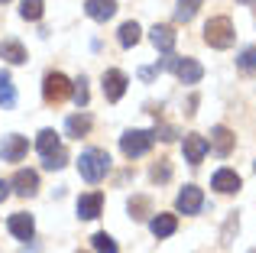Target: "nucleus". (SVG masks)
<instances>
[{
	"mask_svg": "<svg viewBox=\"0 0 256 253\" xmlns=\"http://www.w3.org/2000/svg\"><path fill=\"white\" fill-rule=\"evenodd\" d=\"M72 98H75L78 108H88V82H84V78L72 84Z\"/></svg>",
	"mask_w": 256,
	"mask_h": 253,
	"instance_id": "cd10ccee",
	"label": "nucleus"
},
{
	"mask_svg": "<svg viewBox=\"0 0 256 253\" xmlns=\"http://www.w3.org/2000/svg\"><path fill=\"white\" fill-rule=\"evenodd\" d=\"M84 13L98 23H107V20L117 13V0H88L84 4Z\"/></svg>",
	"mask_w": 256,
	"mask_h": 253,
	"instance_id": "ddd939ff",
	"label": "nucleus"
},
{
	"mask_svg": "<svg viewBox=\"0 0 256 253\" xmlns=\"http://www.w3.org/2000/svg\"><path fill=\"white\" fill-rule=\"evenodd\" d=\"M126 84H130V82H126L124 72H117V68L104 72V98H107L110 104H117L120 98L126 94Z\"/></svg>",
	"mask_w": 256,
	"mask_h": 253,
	"instance_id": "6e6552de",
	"label": "nucleus"
},
{
	"mask_svg": "<svg viewBox=\"0 0 256 253\" xmlns=\"http://www.w3.org/2000/svg\"><path fill=\"white\" fill-rule=\"evenodd\" d=\"M100 208H104V195L100 192H91V195L78 198V218L82 221H94L100 214Z\"/></svg>",
	"mask_w": 256,
	"mask_h": 253,
	"instance_id": "f8f14e48",
	"label": "nucleus"
},
{
	"mask_svg": "<svg viewBox=\"0 0 256 253\" xmlns=\"http://www.w3.org/2000/svg\"><path fill=\"white\" fill-rule=\"evenodd\" d=\"M208 150H211V146H208L204 136H198V133H188V136H185V162L198 166L201 159L208 156Z\"/></svg>",
	"mask_w": 256,
	"mask_h": 253,
	"instance_id": "9b49d317",
	"label": "nucleus"
},
{
	"mask_svg": "<svg viewBox=\"0 0 256 253\" xmlns=\"http://www.w3.org/2000/svg\"><path fill=\"white\" fill-rule=\"evenodd\" d=\"M42 6H46V0H23L20 16L30 20V23H36V20H42Z\"/></svg>",
	"mask_w": 256,
	"mask_h": 253,
	"instance_id": "b1692460",
	"label": "nucleus"
},
{
	"mask_svg": "<svg viewBox=\"0 0 256 253\" xmlns=\"http://www.w3.org/2000/svg\"><path fill=\"white\" fill-rule=\"evenodd\" d=\"M150 39H152V46H156L159 52H172L175 49V39H178V32L172 30V26H152V32H150Z\"/></svg>",
	"mask_w": 256,
	"mask_h": 253,
	"instance_id": "2eb2a0df",
	"label": "nucleus"
},
{
	"mask_svg": "<svg viewBox=\"0 0 256 253\" xmlns=\"http://www.w3.org/2000/svg\"><path fill=\"white\" fill-rule=\"evenodd\" d=\"M78 172H82L84 182L98 185L107 178V172H110V156H107L104 150H84L82 159H78Z\"/></svg>",
	"mask_w": 256,
	"mask_h": 253,
	"instance_id": "f257e3e1",
	"label": "nucleus"
},
{
	"mask_svg": "<svg viewBox=\"0 0 256 253\" xmlns=\"http://www.w3.org/2000/svg\"><path fill=\"white\" fill-rule=\"evenodd\" d=\"M152 133H156V140H166V143H169V140H175V130H172V126H156Z\"/></svg>",
	"mask_w": 256,
	"mask_h": 253,
	"instance_id": "7c9ffc66",
	"label": "nucleus"
},
{
	"mask_svg": "<svg viewBox=\"0 0 256 253\" xmlns=\"http://www.w3.org/2000/svg\"><path fill=\"white\" fill-rule=\"evenodd\" d=\"M150 176H152V182H169V178H172V166L162 159L159 166H152V172H150Z\"/></svg>",
	"mask_w": 256,
	"mask_h": 253,
	"instance_id": "c756f323",
	"label": "nucleus"
},
{
	"mask_svg": "<svg viewBox=\"0 0 256 253\" xmlns=\"http://www.w3.org/2000/svg\"><path fill=\"white\" fill-rule=\"evenodd\" d=\"M91 244H94V250H98V253H120L117 240H114L110 234H94V237H91Z\"/></svg>",
	"mask_w": 256,
	"mask_h": 253,
	"instance_id": "393cba45",
	"label": "nucleus"
},
{
	"mask_svg": "<svg viewBox=\"0 0 256 253\" xmlns=\"http://www.w3.org/2000/svg\"><path fill=\"white\" fill-rule=\"evenodd\" d=\"M42 159H46V162H42L46 169H62V166L68 162V152H65V146H58L56 152H49V156H42Z\"/></svg>",
	"mask_w": 256,
	"mask_h": 253,
	"instance_id": "a878e982",
	"label": "nucleus"
},
{
	"mask_svg": "<svg viewBox=\"0 0 256 253\" xmlns=\"http://www.w3.org/2000/svg\"><path fill=\"white\" fill-rule=\"evenodd\" d=\"M58 146H62V143H58V133H56V130H42V133L36 136V150H39V156H49V152H56Z\"/></svg>",
	"mask_w": 256,
	"mask_h": 253,
	"instance_id": "aec40b11",
	"label": "nucleus"
},
{
	"mask_svg": "<svg viewBox=\"0 0 256 253\" xmlns=\"http://www.w3.org/2000/svg\"><path fill=\"white\" fill-rule=\"evenodd\" d=\"M0 4H6V0H0Z\"/></svg>",
	"mask_w": 256,
	"mask_h": 253,
	"instance_id": "72a5a7b5",
	"label": "nucleus"
},
{
	"mask_svg": "<svg viewBox=\"0 0 256 253\" xmlns=\"http://www.w3.org/2000/svg\"><path fill=\"white\" fill-rule=\"evenodd\" d=\"M65 130H68V136L82 140V136H88V133H91V117H88V114L68 117V120H65Z\"/></svg>",
	"mask_w": 256,
	"mask_h": 253,
	"instance_id": "6ab92c4d",
	"label": "nucleus"
},
{
	"mask_svg": "<svg viewBox=\"0 0 256 253\" xmlns=\"http://www.w3.org/2000/svg\"><path fill=\"white\" fill-rule=\"evenodd\" d=\"M68 94H72V82L62 75V72H49L46 82H42V98L49 104H62Z\"/></svg>",
	"mask_w": 256,
	"mask_h": 253,
	"instance_id": "39448f33",
	"label": "nucleus"
},
{
	"mask_svg": "<svg viewBox=\"0 0 256 253\" xmlns=\"http://www.w3.org/2000/svg\"><path fill=\"white\" fill-rule=\"evenodd\" d=\"M237 65H240V72H256V49H244Z\"/></svg>",
	"mask_w": 256,
	"mask_h": 253,
	"instance_id": "c85d7f7f",
	"label": "nucleus"
},
{
	"mask_svg": "<svg viewBox=\"0 0 256 253\" xmlns=\"http://www.w3.org/2000/svg\"><path fill=\"white\" fill-rule=\"evenodd\" d=\"M234 39H237V32H234L230 16H214V20H208V26H204V42L211 46V49H230Z\"/></svg>",
	"mask_w": 256,
	"mask_h": 253,
	"instance_id": "f03ea898",
	"label": "nucleus"
},
{
	"mask_svg": "<svg viewBox=\"0 0 256 253\" xmlns=\"http://www.w3.org/2000/svg\"><path fill=\"white\" fill-rule=\"evenodd\" d=\"M10 234L16 237V240H32V234H36V224H32L30 214H13L10 218Z\"/></svg>",
	"mask_w": 256,
	"mask_h": 253,
	"instance_id": "dca6fc26",
	"label": "nucleus"
},
{
	"mask_svg": "<svg viewBox=\"0 0 256 253\" xmlns=\"http://www.w3.org/2000/svg\"><path fill=\"white\" fill-rule=\"evenodd\" d=\"M10 188H16L20 198H32L39 192V176H36V172H30V169H20L16 178L10 182Z\"/></svg>",
	"mask_w": 256,
	"mask_h": 253,
	"instance_id": "1a4fd4ad",
	"label": "nucleus"
},
{
	"mask_svg": "<svg viewBox=\"0 0 256 253\" xmlns=\"http://www.w3.org/2000/svg\"><path fill=\"white\" fill-rule=\"evenodd\" d=\"M6 198H10V182L0 178V202H6Z\"/></svg>",
	"mask_w": 256,
	"mask_h": 253,
	"instance_id": "2f4dec72",
	"label": "nucleus"
},
{
	"mask_svg": "<svg viewBox=\"0 0 256 253\" xmlns=\"http://www.w3.org/2000/svg\"><path fill=\"white\" fill-rule=\"evenodd\" d=\"M152 143H156V133L152 130H126L124 136H120V150H124L126 159L146 156V152L152 150Z\"/></svg>",
	"mask_w": 256,
	"mask_h": 253,
	"instance_id": "7ed1b4c3",
	"label": "nucleus"
},
{
	"mask_svg": "<svg viewBox=\"0 0 256 253\" xmlns=\"http://www.w3.org/2000/svg\"><path fill=\"white\" fill-rule=\"evenodd\" d=\"M211 185L220 192V195H234V192L244 188V182H240V176H237L234 169H220L218 176H214V182H211Z\"/></svg>",
	"mask_w": 256,
	"mask_h": 253,
	"instance_id": "4468645a",
	"label": "nucleus"
},
{
	"mask_svg": "<svg viewBox=\"0 0 256 253\" xmlns=\"http://www.w3.org/2000/svg\"><path fill=\"white\" fill-rule=\"evenodd\" d=\"M201 10V0H178V10H175V20L178 23H192Z\"/></svg>",
	"mask_w": 256,
	"mask_h": 253,
	"instance_id": "4be33fe9",
	"label": "nucleus"
},
{
	"mask_svg": "<svg viewBox=\"0 0 256 253\" xmlns=\"http://www.w3.org/2000/svg\"><path fill=\"white\" fill-rule=\"evenodd\" d=\"M201 204H204V195H201L198 185H185V188L178 192V198H175V208H178V214H198Z\"/></svg>",
	"mask_w": 256,
	"mask_h": 253,
	"instance_id": "423d86ee",
	"label": "nucleus"
},
{
	"mask_svg": "<svg viewBox=\"0 0 256 253\" xmlns=\"http://www.w3.org/2000/svg\"><path fill=\"white\" fill-rule=\"evenodd\" d=\"M234 143H237V136H234L227 126H214V130H211V140H208V146H211L218 156H230Z\"/></svg>",
	"mask_w": 256,
	"mask_h": 253,
	"instance_id": "9d476101",
	"label": "nucleus"
},
{
	"mask_svg": "<svg viewBox=\"0 0 256 253\" xmlns=\"http://www.w3.org/2000/svg\"><path fill=\"white\" fill-rule=\"evenodd\" d=\"M150 211H152V204H150V198H133V202H130V214H133V218H136V221H143V218H146V214H150Z\"/></svg>",
	"mask_w": 256,
	"mask_h": 253,
	"instance_id": "bb28decb",
	"label": "nucleus"
},
{
	"mask_svg": "<svg viewBox=\"0 0 256 253\" xmlns=\"http://www.w3.org/2000/svg\"><path fill=\"white\" fill-rule=\"evenodd\" d=\"M162 68L175 72V78H178L182 84H198L201 78H204V68H201L194 58H178V56H169L162 62Z\"/></svg>",
	"mask_w": 256,
	"mask_h": 253,
	"instance_id": "20e7f679",
	"label": "nucleus"
},
{
	"mask_svg": "<svg viewBox=\"0 0 256 253\" xmlns=\"http://www.w3.org/2000/svg\"><path fill=\"white\" fill-rule=\"evenodd\" d=\"M253 253H256V250H253Z\"/></svg>",
	"mask_w": 256,
	"mask_h": 253,
	"instance_id": "f704fd0d",
	"label": "nucleus"
},
{
	"mask_svg": "<svg viewBox=\"0 0 256 253\" xmlns=\"http://www.w3.org/2000/svg\"><path fill=\"white\" fill-rule=\"evenodd\" d=\"M26 152H30V140L20 136V133L4 136V143H0V159H4V162H20Z\"/></svg>",
	"mask_w": 256,
	"mask_h": 253,
	"instance_id": "0eeeda50",
	"label": "nucleus"
},
{
	"mask_svg": "<svg viewBox=\"0 0 256 253\" xmlns=\"http://www.w3.org/2000/svg\"><path fill=\"white\" fill-rule=\"evenodd\" d=\"M0 58L10 62V65H23L26 62V49L16 42V39H4V42H0Z\"/></svg>",
	"mask_w": 256,
	"mask_h": 253,
	"instance_id": "a211bd4d",
	"label": "nucleus"
},
{
	"mask_svg": "<svg viewBox=\"0 0 256 253\" xmlns=\"http://www.w3.org/2000/svg\"><path fill=\"white\" fill-rule=\"evenodd\" d=\"M240 4H256V0H240Z\"/></svg>",
	"mask_w": 256,
	"mask_h": 253,
	"instance_id": "473e14b6",
	"label": "nucleus"
},
{
	"mask_svg": "<svg viewBox=\"0 0 256 253\" xmlns=\"http://www.w3.org/2000/svg\"><path fill=\"white\" fill-rule=\"evenodd\" d=\"M140 32H143L140 23H133V20L124 23V26H120V46H124V49H133V46L140 42Z\"/></svg>",
	"mask_w": 256,
	"mask_h": 253,
	"instance_id": "5701e85b",
	"label": "nucleus"
},
{
	"mask_svg": "<svg viewBox=\"0 0 256 253\" xmlns=\"http://www.w3.org/2000/svg\"><path fill=\"white\" fill-rule=\"evenodd\" d=\"M16 104V88H13V78L6 72H0V108H13Z\"/></svg>",
	"mask_w": 256,
	"mask_h": 253,
	"instance_id": "412c9836",
	"label": "nucleus"
},
{
	"mask_svg": "<svg viewBox=\"0 0 256 253\" xmlns=\"http://www.w3.org/2000/svg\"><path fill=\"white\" fill-rule=\"evenodd\" d=\"M150 230L162 240V237H172L175 230H178V221H175V214H156L150 221Z\"/></svg>",
	"mask_w": 256,
	"mask_h": 253,
	"instance_id": "f3484780",
	"label": "nucleus"
}]
</instances>
